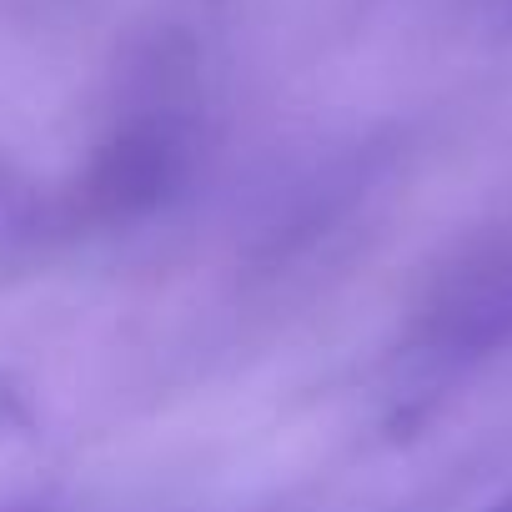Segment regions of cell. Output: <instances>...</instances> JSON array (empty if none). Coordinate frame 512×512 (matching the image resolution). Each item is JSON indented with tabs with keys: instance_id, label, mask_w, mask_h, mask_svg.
<instances>
[{
	"instance_id": "cell-1",
	"label": "cell",
	"mask_w": 512,
	"mask_h": 512,
	"mask_svg": "<svg viewBox=\"0 0 512 512\" xmlns=\"http://www.w3.org/2000/svg\"><path fill=\"white\" fill-rule=\"evenodd\" d=\"M492 512H512V502H502V507H492Z\"/></svg>"
}]
</instances>
